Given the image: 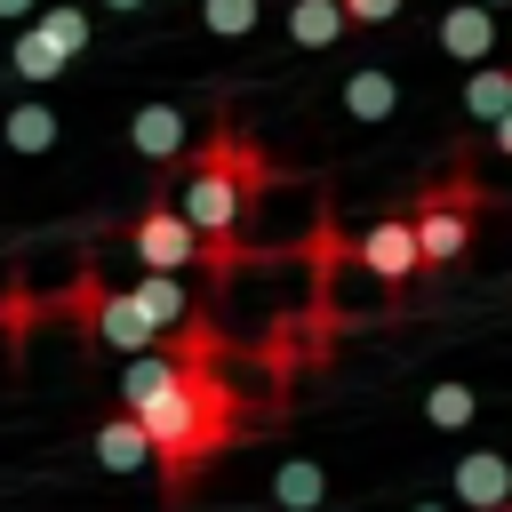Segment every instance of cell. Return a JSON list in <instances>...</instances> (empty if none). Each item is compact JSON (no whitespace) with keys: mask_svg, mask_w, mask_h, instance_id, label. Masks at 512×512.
Returning a JSON list of instances; mask_svg holds the SVG:
<instances>
[{"mask_svg":"<svg viewBox=\"0 0 512 512\" xmlns=\"http://www.w3.org/2000/svg\"><path fill=\"white\" fill-rule=\"evenodd\" d=\"M208 360H216V336L176 320L152 352H128V368H120V408L144 424L168 496H184L192 472H200L208 456H224V448L240 440V424H248V416H240V392H232Z\"/></svg>","mask_w":512,"mask_h":512,"instance_id":"6da1fadb","label":"cell"},{"mask_svg":"<svg viewBox=\"0 0 512 512\" xmlns=\"http://www.w3.org/2000/svg\"><path fill=\"white\" fill-rule=\"evenodd\" d=\"M480 208H488V184H472L464 168H448L440 184H424V192H416V216H408V232H416V272H448V264L464 256Z\"/></svg>","mask_w":512,"mask_h":512,"instance_id":"7a4b0ae2","label":"cell"},{"mask_svg":"<svg viewBox=\"0 0 512 512\" xmlns=\"http://www.w3.org/2000/svg\"><path fill=\"white\" fill-rule=\"evenodd\" d=\"M128 248H136V264H144V272H184V264L200 256V232L184 224V208H176V200H152V208L128 224Z\"/></svg>","mask_w":512,"mask_h":512,"instance_id":"3957f363","label":"cell"},{"mask_svg":"<svg viewBox=\"0 0 512 512\" xmlns=\"http://www.w3.org/2000/svg\"><path fill=\"white\" fill-rule=\"evenodd\" d=\"M88 320H96V336L120 344V352H152V344H160V320H152L128 288H96V296H88Z\"/></svg>","mask_w":512,"mask_h":512,"instance_id":"277c9868","label":"cell"},{"mask_svg":"<svg viewBox=\"0 0 512 512\" xmlns=\"http://www.w3.org/2000/svg\"><path fill=\"white\" fill-rule=\"evenodd\" d=\"M456 512H512V464L496 448L456 456Z\"/></svg>","mask_w":512,"mask_h":512,"instance_id":"5b68a950","label":"cell"},{"mask_svg":"<svg viewBox=\"0 0 512 512\" xmlns=\"http://www.w3.org/2000/svg\"><path fill=\"white\" fill-rule=\"evenodd\" d=\"M384 288H400L408 272H416V232H408V216H376L368 232H360V248H352Z\"/></svg>","mask_w":512,"mask_h":512,"instance_id":"8992f818","label":"cell"},{"mask_svg":"<svg viewBox=\"0 0 512 512\" xmlns=\"http://www.w3.org/2000/svg\"><path fill=\"white\" fill-rule=\"evenodd\" d=\"M440 48H448L456 64H488V48H496V8L448 0V8H440Z\"/></svg>","mask_w":512,"mask_h":512,"instance_id":"52a82bcc","label":"cell"},{"mask_svg":"<svg viewBox=\"0 0 512 512\" xmlns=\"http://www.w3.org/2000/svg\"><path fill=\"white\" fill-rule=\"evenodd\" d=\"M88 448H96V464H104V472H144V464H152V440H144V424H136L128 408H120V416H104Z\"/></svg>","mask_w":512,"mask_h":512,"instance_id":"ba28073f","label":"cell"},{"mask_svg":"<svg viewBox=\"0 0 512 512\" xmlns=\"http://www.w3.org/2000/svg\"><path fill=\"white\" fill-rule=\"evenodd\" d=\"M128 144H136L144 160H184V112H176V104H136Z\"/></svg>","mask_w":512,"mask_h":512,"instance_id":"9c48e42d","label":"cell"},{"mask_svg":"<svg viewBox=\"0 0 512 512\" xmlns=\"http://www.w3.org/2000/svg\"><path fill=\"white\" fill-rule=\"evenodd\" d=\"M344 32H352V24H344V8H336V0H288V40H296V48H312V56H320V48H336Z\"/></svg>","mask_w":512,"mask_h":512,"instance_id":"30bf717a","label":"cell"},{"mask_svg":"<svg viewBox=\"0 0 512 512\" xmlns=\"http://www.w3.org/2000/svg\"><path fill=\"white\" fill-rule=\"evenodd\" d=\"M392 104H400V80H392L384 64H360V72L344 80V112H352V120H392Z\"/></svg>","mask_w":512,"mask_h":512,"instance_id":"8fae6325","label":"cell"},{"mask_svg":"<svg viewBox=\"0 0 512 512\" xmlns=\"http://www.w3.org/2000/svg\"><path fill=\"white\" fill-rule=\"evenodd\" d=\"M464 112H472L480 128H496V120L512 112V64H480V72L464 80Z\"/></svg>","mask_w":512,"mask_h":512,"instance_id":"7c38bea8","label":"cell"},{"mask_svg":"<svg viewBox=\"0 0 512 512\" xmlns=\"http://www.w3.org/2000/svg\"><path fill=\"white\" fill-rule=\"evenodd\" d=\"M32 24H40V32H48L64 56H80V48H88V32H96L80 0H40V8H32Z\"/></svg>","mask_w":512,"mask_h":512,"instance_id":"4fadbf2b","label":"cell"},{"mask_svg":"<svg viewBox=\"0 0 512 512\" xmlns=\"http://www.w3.org/2000/svg\"><path fill=\"white\" fill-rule=\"evenodd\" d=\"M128 296H136V304H144V312L160 320V336H168L176 320H192V304H184V288H176V272H144V280H136Z\"/></svg>","mask_w":512,"mask_h":512,"instance_id":"5bb4252c","label":"cell"},{"mask_svg":"<svg viewBox=\"0 0 512 512\" xmlns=\"http://www.w3.org/2000/svg\"><path fill=\"white\" fill-rule=\"evenodd\" d=\"M320 496H328V472H320V464H304V456H296V464H280V472H272V504L312 512Z\"/></svg>","mask_w":512,"mask_h":512,"instance_id":"9a60e30c","label":"cell"},{"mask_svg":"<svg viewBox=\"0 0 512 512\" xmlns=\"http://www.w3.org/2000/svg\"><path fill=\"white\" fill-rule=\"evenodd\" d=\"M8 64H16L24 80H56V72H64L72 56H64V48H56V40H48L40 24H32V32H16V48H8Z\"/></svg>","mask_w":512,"mask_h":512,"instance_id":"2e32d148","label":"cell"},{"mask_svg":"<svg viewBox=\"0 0 512 512\" xmlns=\"http://www.w3.org/2000/svg\"><path fill=\"white\" fill-rule=\"evenodd\" d=\"M0 136H8V152H48V144H56V112H48V104H16V112L0 120Z\"/></svg>","mask_w":512,"mask_h":512,"instance_id":"e0dca14e","label":"cell"},{"mask_svg":"<svg viewBox=\"0 0 512 512\" xmlns=\"http://www.w3.org/2000/svg\"><path fill=\"white\" fill-rule=\"evenodd\" d=\"M424 416H432L440 432H464V424L480 416V392H472V384H432V392H424Z\"/></svg>","mask_w":512,"mask_h":512,"instance_id":"ac0fdd59","label":"cell"},{"mask_svg":"<svg viewBox=\"0 0 512 512\" xmlns=\"http://www.w3.org/2000/svg\"><path fill=\"white\" fill-rule=\"evenodd\" d=\"M200 24H208L216 40H248V32L264 24V0H200Z\"/></svg>","mask_w":512,"mask_h":512,"instance_id":"d6986e66","label":"cell"},{"mask_svg":"<svg viewBox=\"0 0 512 512\" xmlns=\"http://www.w3.org/2000/svg\"><path fill=\"white\" fill-rule=\"evenodd\" d=\"M344 8V24H392L400 16V0H336Z\"/></svg>","mask_w":512,"mask_h":512,"instance_id":"ffe728a7","label":"cell"},{"mask_svg":"<svg viewBox=\"0 0 512 512\" xmlns=\"http://www.w3.org/2000/svg\"><path fill=\"white\" fill-rule=\"evenodd\" d=\"M32 8H40V0H0V16H32Z\"/></svg>","mask_w":512,"mask_h":512,"instance_id":"44dd1931","label":"cell"},{"mask_svg":"<svg viewBox=\"0 0 512 512\" xmlns=\"http://www.w3.org/2000/svg\"><path fill=\"white\" fill-rule=\"evenodd\" d=\"M96 8H120V16H136V8H152V0H96Z\"/></svg>","mask_w":512,"mask_h":512,"instance_id":"7402d4cb","label":"cell"},{"mask_svg":"<svg viewBox=\"0 0 512 512\" xmlns=\"http://www.w3.org/2000/svg\"><path fill=\"white\" fill-rule=\"evenodd\" d=\"M496 144H504V160H512V112H504V120H496Z\"/></svg>","mask_w":512,"mask_h":512,"instance_id":"603a6c76","label":"cell"},{"mask_svg":"<svg viewBox=\"0 0 512 512\" xmlns=\"http://www.w3.org/2000/svg\"><path fill=\"white\" fill-rule=\"evenodd\" d=\"M416 512H456V504H416Z\"/></svg>","mask_w":512,"mask_h":512,"instance_id":"cb8c5ba5","label":"cell"},{"mask_svg":"<svg viewBox=\"0 0 512 512\" xmlns=\"http://www.w3.org/2000/svg\"><path fill=\"white\" fill-rule=\"evenodd\" d=\"M480 8H512V0H480Z\"/></svg>","mask_w":512,"mask_h":512,"instance_id":"d4e9b609","label":"cell"}]
</instances>
